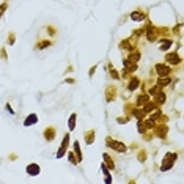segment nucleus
Segmentation results:
<instances>
[{"mask_svg":"<svg viewBox=\"0 0 184 184\" xmlns=\"http://www.w3.org/2000/svg\"><path fill=\"white\" fill-rule=\"evenodd\" d=\"M176 159H178V154H176V153H167V154L164 156L162 162H160V170H162V171L170 170L171 167L175 165Z\"/></svg>","mask_w":184,"mask_h":184,"instance_id":"f257e3e1","label":"nucleus"},{"mask_svg":"<svg viewBox=\"0 0 184 184\" xmlns=\"http://www.w3.org/2000/svg\"><path fill=\"white\" fill-rule=\"evenodd\" d=\"M105 145H107V146H110V148H112L113 151H116V153H126V149H127V146H126L124 143L116 142V140H113V138H110V137L105 138Z\"/></svg>","mask_w":184,"mask_h":184,"instance_id":"f03ea898","label":"nucleus"},{"mask_svg":"<svg viewBox=\"0 0 184 184\" xmlns=\"http://www.w3.org/2000/svg\"><path fill=\"white\" fill-rule=\"evenodd\" d=\"M154 71H156V74H158L159 77H164V76H169L170 72H171V68L169 65H164V63H158L154 66Z\"/></svg>","mask_w":184,"mask_h":184,"instance_id":"7ed1b4c3","label":"nucleus"},{"mask_svg":"<svg viewBox=\"0 0 184 184\" xmlns=\"http://www.w3.org/2000/svg\"><path fill=\"white\" fill-rule=\"evenodd\" d=\"M68 146H69V134H65V137H63V142H61L60 145V148H58V151H57V158H63L65 153L68 151Z\"/></svg>","mask_w":184,"mask_h":184,"instance_id":"20e7f679","label":"nucleus"},{"mask_svg":"<svg viewBox=\"0 0 184 184\" xmlns=\"http://www.w3.org/2000/svg\"><path fill=\"white\" fill-rule=\"evenodd\" d=\"M154 127H156V135L160 137V138H165V135L169 134V126H167L165 123H162V124L159 123V124H156Z\"/></svg>","mask_w":184,"mask_h":184,"instance_id":"39448f33","label":"nucleus"},{"mask_svg":"<svg viewBox=\"0 0 184 184\" xmlns=\"http://www.w3.org/2000/svg\"><path fill=\"white\" fill-rule=\"evenodd\" d=\"M129 18L135 22H142V21H145V18H146V13H145L143 10H135L129 14Z\"/></svg>","mask_w":184,"mask_h":184,"instance_id":"423d86ee","label":"nucleus"},{"mask_svg":"<svg viewBox=\"0 0 184 184\" xmlns=\"http://www.w3.org/2000/svg\"><path fill=\"white\" fill-rule=\"evenodd\" d=\"M123 65H124V71H123V77H124L127 72H134V71H137V63H132V61L129 60H123Z\"/></svg>","mask_w":184,"mask_h":184,"instance_id":"0eeeda50","label":"nucleus"},{"mask_svg":"<svg viewBox=\"0 0 184 184\" xmlns=\"http://www.w3.org/2000/svg\"><path fill=\"white\" fill-rule=\"evenodd\" d=\"M25 171L30 176H38V175H40V171H41V167L38 164H29V165H27V169H25Z\"/></svg>","mask_w":184,"mask_h":184,"instance_id":"6e6552de","label":"nucleus"},{"mask_svg":"<svg viewBox=\"0 0 184 184\" xmlns=\"http://www.w3.org/2000/svg\"><path fill=\"white\" fill-rule=\"evenodd\" d=\"M165 60H167V63L169 65H180L181 63V57L178 54H167L165 55Z\"/></svg>","mask_w":184,"mask_h":184,"instance_id":"1a4fd4ad","label":"nucleus"},{"mask_svg":"<svg viewBox=\"0 0 184 184\" xmlns=\"http://www.w3.org/2000/svg\"><path fill=\"white\" fill-rule=\"evenodd\" d=\"M171 46H173V41L169 40V38H160L159 40V49L160 51H169Z\"/></svg>","mask_w":184,"mask_h":184,"instance_id":"9d476101","label":"nucleus"},{"mask_svg":"<svg viewBox=\"0 0 184 184\" xmlns=\"http://www.w3.org/2000/svg\"><path fill=\"white\" fill-rule=\"evenodd\" d=\"M55 135H57V131H55V127H46L44 129V138H46L47 142H52L54 138H55Z\"/></svg>","mask_w":184,"mask_h":184,"instance_id":"9b49d317","label":"nucleus"},{"mask_svg":"<svg viewBox=\"0 0 184 184\" xmlns=\"http://www.w3.org/2000/svg\"><path fill=\"white\" fill-rule=\"evenodd\" d=\"M156 109H159V104L158 102H154V101H148L146 104L143 105V110H145V113H151V112H154Z\"/></svg>","mask_w":184,"mask_h":184,"instance_id":"f8f14e48","label":"nucleus"},{"mask_svg":"<svg viewBox=\"0 0 184 184\" xmlns=\"http://www.w3.org/2000/svg\"><path fill=\"white\" fill-rule=\"evenodd\" d=\"M171 83V79H170V76H164V77H159L158 82H156V85H158V88L160 90V88H164L167 85H170Z\"/></svg>","mask_w":184,"mask_h":184,"instance_id":"ddd939ff","label":"nucleus"},{"mask_svg":"<svg viewBox=\"0 0 184 184\" xmlns=\"http://www.w3.org/2000/svg\"><path fill=\"white\" fill-rule=\"evenodd\" d=\"M140 87V79L138 77H135V76H132L131 77V80H129V83H127V90L129 91H134L135 88H138Z\"/></svg>","mask_w":184,"mask_h":184,"instance_id":"4468645a","label":"nucleus"},{"mask_svg":"<svg viewBox=\"0 0 184 184\" xmlns=\"http://www.w3.org/2000/svg\"><path fill=\"white\" fill-rule=\"evenodd\" d=\"M36 123H38V115H36V113H30V115L24 120V126H25V127H29V126L36 124Z\"/></svg>","mask_w":184,"mask_h":184,"instance_id":"2eb2a0df","label":"nucleus"},{"mask_svg":"<svg viewBox=\"0 0 184 184\" xmlns=\"http://www.w3.org/2000/svg\"><path fill=\"white\" fill-rule=\"evenodd\" d=\"M153 96H154V102H158L159 105H160V104H164V102L167 101V96H165V93H164V91H159V90H158V91H156V93L153 94Z\"/></svg>","mask_w":184,"mask_h":184,"instance_id":"dca6fc26","label":"nucleus"},{"mask_svg":"<svg viewBox=\"0 0 184 184\" xmlns=\"http://www.w3.org/2000/svg\"><path fill=\"white\" fill-rule=\"evenodd\" d=\"M149 101V94L148 93H142L137 96V101H135V105H145Z\"/></svg>","mask_w":184,"mask_h":184,"instance_id":"f3484780","label":"nucleus"},{"mask_svg":"<svg viewBox=\"0 0 184 184\" xmlns=\"http://www.w3.org/2000/svg\"><path fill=\"white\" fill-rule=\"evenodd\" d=\"M102 158H104V164L107 165V169L113 170V169H115V162H113V159L110 158V156H109L107 153H104V154H102Z\"/></svg>","mask_w":184,"mask_h":184,"instance_id":"a211bd4d","label":"nucleus"},{"mask_svg":"<svg viewBox=\"0 0 184 184\" xmlns=\"http://www.w3.org/2000/svg\"><path fill=\"white\" fill-rule=\"evenodd\" d=\"M120 49H121V51H123V49H126V51H134L135 46L131 44V40H124V41L120 43Z\"/></svg>","mask_w":184,"mask_h":184,"instance_id":"6ab92c4d","label":"nucleus"},{"mask_svg":"<svg viewBox=\"0 0 184 184\" xmlns=\"http://www.w3.org/2000/svg\"><path fill=\"white\" fill-rule=\"evenodd\" d=\"M140 57H142V54H140V51H131V54H129V57H127V60L129 61H132V63H137L138 60H140Z\"/></svg>","mask_w":184,"mask_h":184,"instance_id":"aec40b11","label":"nucleus"},{"mask_svg":"<svg viewBox=\"0 0 184 184\" xmlns=\"http://www.w3.org/2000/svg\"><path fill=\"white\" fill-rule=\"evenodd\" d=\"M94 142V129H90L85 132V143L87 145H91Z\"/></svg>","mask_w":184,"mask_h":184,"instance_id":"412c9836","label":"nucleus"},{"mask_svg":"<svg viewBox=\"0 0 184 184\" xmlns=\"http://www.w3.org/2000/svg\"><path fill=\"white\" fill-rule=\"evenodd\" d=\"M76 120H77V115H76V113L69 115V120H68V127H69V131H74V129H76Z\"/></svg>","mask_w":184,"mask_h":184,"instance_id":"4be33fe9","label":"nucleus"},{"mask_svg":"<svg viewBox=\"0 0 184 184\" xmlns=\"http://www.w3.org/2000/svg\"><path fill=\"white\" fill-rule=\"evenodd\" d=\"M74 154H76V158H77V160H79V162H80V160L83 159L82 158V151H80V145H79V142H74Z\"/></svg>","mask_w":184,"mask_h":184,"instance_id":"5701e85b","label":"nucleus"},{"mask_svg":"<svg viewBox=\"0 0 184 184\" xmlns=\"http://www.w3.org/2000/svg\"><path fill=\"white\" fill-rule=\"evenodd\" d=\"M132 115L135 116L137 120H143L145 116H146V113H145V110L143 109H134V112H132Z\"/></svg>","mask_w":184,"mask_h":184,"instance_id":"b1692460","label":"nucleus"},{"mask_svg":"<svg viewBox=\"0 0 184 184\" xmlns=\"http://www.w3.org/2000/svg\"><path fill=\"white\" fill-rule=\"evenodd\" d=\"M137 129H138V132L140 134H146V126H145V123H143V120H138V123H137Z\"/></svg>","mask_w":184,"mask_h":184,"instance_id":"393cba45","label":"nucleus"},{"mask_svg":"<svg viewBox=\"0 0 184 184\" xmlns=\"http://www.w3.org/2000/svg\"><path fill=\"white\" fill-rule=\"evenodd\" d=\"M49 46H51V41L43 40V41H40V43L36 44V49H40V51H41V49H46V47H49Z\"/></svg>","mask_w":184,"mask_h":184,"instance_id":"a878e982","label":"nucleus"},{"mask_svg":"<svg viewBox=\"0 0 184 184\" xmlns=\"http://www.w3.org/2000/svg\"><path fill=\"white\" fill-rule=\"evenodd\" d=\"M68 159H69V162H71L72 165H77V164H79V160H77L76 154L72 153V151H68Z\"/></svg>","mask_w":184,"mask_h":184,"instance_id":"bb28decb","label":"nucleus"},{"mask_svg":"<svg viewBox=\"0 0 184 184\" xmlns=\"http://www.w3.org/2000/svg\"><path fill=\"white\" fill-rule=\"evenodd\" d=\"M7 8H8V3H7V2L0 5V18H2V16L5 14V11H7Z\"/></svg>","mask_w":184,"mask_h":184,"instance_id":"cd10ccee","label":"nucleus"},{"mask_svg":"<svg viewBox=\"0 0 184 184\" xmlns=\"http://www.w3.org/2000/svg\"><path fill=\"white\" fill-rule=\"evenodd\" d=\"M14 41H16V36H14V33L11 32V33H10V36H8V40H7V43L11 46V44H14Z\"/></svg>","mask_w":184,"mask_h":184,"instance_id":"c85d7f7f","label":"nucleus"},{"mask_svg":"<svg viewBox=\"0 0 184 184\" xmlns=\"http://www.w3.org/2000/svg\"><path fill=\"white\" fill-rule=\"evenodd\" d=\"M101 170H102V173H104V175H110V171H109V169H107V165H105L104 162L101 164Z\"/></svg>","mask_w":184,"mask_h":184,"instance_id":"c756f323","label":"nucleus"},{"mask_svg":"<svg viewBox=\"0 0 184 184\" xmlns=\"http://www.w3.org/2000/svg\"><path fill=\"white\" fill-rule=\"evenodd\" d=\"M110 74H112V77H113V79H120V76L116 74V71L112 68V66H110Z\"/></svg>","mask_w":184,"mask_h":184,"instance_id":"7c9ffc66","label":"nucleus"},{"mask_svg":"<svg viewBox=\"0 0 184 184\" xmlns=\"http://www.w3.org/2000/svg\"><path fill=\"white\" fill-rule=\"evenodd\" d=\"M94 71H96V66H93V68L90 69V72H88V76H90V77H93V74H94Z\"/></svg>","mask_w":184,"mask_h":184,"instance_id":"2f4dec72","label":"nucleus"},{"mask_svg":"<svg viewBox=\"0 0 184 184\" xmlns=\"http://www.w3.org/2000/svg\"><path fill=\"white\" fill-rule=\"evenodd\" d=\"M138 159H140V162H143V159H145V151H142L140 154H138Z\"/></svg>","mask_w":184,"mask_h":184,"instance_id":"473e14b6","label":"nucleus"},{"mask_svg":"<svg viewBox=\"0 0 184 184\" xmlns=\"http://www.w3.org/2000/svg\"><path fill=\"white\" fill-rule=\"evenodd\" d=\"M7 110H8V112H10V113H14V110H13V109H11V105H10V104H7Z\"/></svg>","mask_w":184,"mask_h":184,"instance_id":"72a5a7b5","label":"nucleus"},{"mask_svg":"<svg viewBox=\"0 0 184 184\" xmlns=\"http://www.w3.org/2000/svg\"><path fill=\"white\" fill-rule=\"evenodd\" d=\"M2 58L7 60V52H5V49H2Z\"/></svg>","mask_w":184,"mask_h":184,"instance_id":"f704fd0d","label":"nucleus"},{"mask_svg":"<svg viewBox=\"0 0 184 184\" xmlns=\"http://www.w3.org/2000/svg\"><path fill=\"white\" fill-rule=\"evenodd\" d=\"M65 82H66V83H74L76 80H74V79H71V77H69V79H66Z\"/></svg>","mask_w":184,"mask_h":184,"instance_id":"c9c22d12","label":"nucleus"},{"mask_svg":"<svg viewBox=\"0 0 184 184\" xmlns=\"http://www.w3.org/2000/svg\"><path fill=\"white\" fill-rule=\"evenodd\" d=\"M47 30H49V32H51V33H52V35H54V33H55V29H52V27H47Z\"/></svg>","mask_w":184,"mask_h":184,"instance_id":"e433bc0d","label":"nucleus"}]
</instances>
